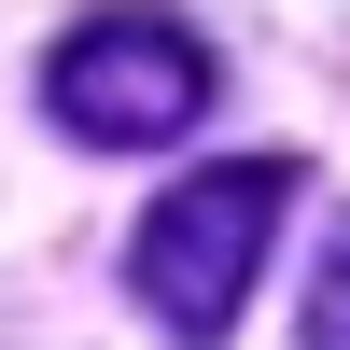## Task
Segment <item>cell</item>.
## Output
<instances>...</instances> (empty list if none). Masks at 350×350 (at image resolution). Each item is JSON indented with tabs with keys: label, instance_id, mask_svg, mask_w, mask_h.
Instances as JSON below:
<instances>
[{
	"label": "cell",
	"instance_id": "2",
	"mask_svg": "<svg viewBox=\"0 0 350 350\" xmlns=\"http://www.w3.org/2000/svg\"><path fill=\"white\" fill-rule=\"evenodd\" d=\"M42 112L84 154H140V140H183L196 112H211V56L168 14H84L70 42H56V70H42Z\"/></svg>",
	"mask_w": 350,
	"mask_h": 350
},
{
	"label": "cell",
	"instance_id": "1",
	"mask_svg": "<svg viewBox=\"0 0 350 350\" xmlns=\"http://www.w3.org/2000/svg\"><path fill=\"white\" fill-rule=\"evenodd\" d=\"M280 211H295V168L280 154H224V168H196V183H168L154 224H140V252H126L140 308H154L183 350H211L224 323H239V295L267 280Z\"/></svg>",
	"mask_w": 350,
	"mask_h": 350
},
{
	"label": "cell",
	"instance_id": "3",
	"mask_svg": "<svg viewBox=\"0 0 350 350\" xmlns=\"http://www.w3.org/2000/svg\"><path fill=\"white\" fill-rule=\"evenodd\" d=\"M308 350H350V224L323 239V280H308Z\"/></svg>",
	"mask_w": 350,
	"mask_h": 350
}]
</instances>
